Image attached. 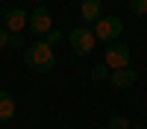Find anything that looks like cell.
<instances>
[{"instance_id":"cell-1","label":"cell","mask_w":147,"mask_h":129,"mask_svg":"<svg viewBox=\"0 0 147 129\" xmlns=\"http://www.w3.org/2000/svg\"><path fill=\"white\" fill-rule=\"evenodd\" d=\"M24 65H27L30 70H35V74H50L53 65H56L53 47L44 38H35L32 44H27V50H24Z\"/></svg>"},{"instance_id":"cell-2","label":"cell","mask_w":147,"mask_h":129,"mask_svg":"<svg viewBox=\"0 0 147 129\" xmlns=\"http://www.w3.org/2000/svg\"><path fill=\"white\" fill-rule=\"evenodd\" d=\"M91 32H94V41L112 44V41L121 38V32H124V21H121L118 15H100L97 23L91 27Z\"/></svg>"},{"instance_id":"cell-3","label":"cell","mask_w":147,"mask_h":129,"mask_svg":"<svg viewBox=\"0 0 147 129\" xmlns=\"http://www.w3.org/2000/svg\"><path fill=\"white\" fill-rule=\"evenodd\" d=\"M68 41H71V50L77 53V56H91L94 53V32L88 27H77V29H71L68 32Z\"/></svg>"},{"instance_id":"cell-4","label":"cell","mask_w":147,"mask_h":129,"mask_svg":"<svg viewBox=\"0 0 147 129\" xmlns=\"http://www.w3.org/2000/svg\"><path fill=\"white\" fill-rule=\"evenodd\" d=\"M103 65L109 70H121V68H129V47L124 41H112L106 44V53H103Z\"/></svg>"},{"instance_id":"cell-5","label":"cell","mask_w":147,"mask_h":129,"mask_svg":"<svg viewBox=\"0 0 147 129\" xmlns=\"http://www.w3.org/2000/svg\"><path fill=\"white\" fill-rule=\"evenodd\" d=\"M27 27H30V32H35V35H38V38H44V35L53 29V15H50V9H44V6L32 9V12H30Z\"/></svg>"},{"instance_id":"cell-6","label":"cell","mask_w":147,"mask_h":129,"mask_svg":"<svg viewBox=\"0 0 147 129\" xmlns=\"http://www.w3.org/2000/svg\"><path fill=\"white\" fill-rule=\"evenodd\" d=\"M27 21H30V12L27 9H6L3 27L9 32H24V29H27Z\"/></svg>"},{"instance_id":"cell-7","label":"cell","mask_w":147,"mask_h":129,"mask_svg":"<svg viewBox=\"0 0 147 129\" xmlns=\"http://www.w3.org/2000/svg\"><path fill=\"white\" fill-rule=\"evenodd\" d=\"M100 15H103V3H100V0H82V3H80V18H82V27H94Z\"/></svg>"},{"instance_id":"cell-8","label":"cell","mask_w":147,"mask_h":129,"mask_svg":"<svg viewBox=\"0 0 147 129\" xmlns=\"http://www.w3.org/2000/svg\"><path fill=\"white\" fill-rule=\"evenodd\" d=\"M109 82H112V88H132L138 82V74L132 68H121V70H112V74H109Z\"/></svg>"},{"instance_id":"cell-9","label":"cell","mask_w":147,"mask_h":129,"mask_svg":"<svg viewBox=\"0 0 147 129\" xmlns=\"http://www.w3.org/2000/svg\"><path fill=\"white\" fill-rule=\"evenodd\" d=\"M15 112H18L15 97H12L9 91H0V123H9L12 117H15Z\"/></svg>"},{"instance_id":"cell-10","label":"cell","mask_w":147,"mask_h":129,"mask_svg":"<svg viewBox=\"0 0 147 129\" xmlns=\"http://www.w3.org/2000/svg\"><path fill=\"white\" fill-rule=\"evenodd\" d=\"M109 74H112V70H109V68H106L103 62L91 68V79H94V82H106V79H109Z\"/></svg>"},{"instance_id":"cell-11","label":"cell","mask_w":147,"mask_h":129,"mask_svg":"<svg viewBox=\"0 0 147 129\" xmlns=\"http://www.w3.org/2000/svg\"><path fill=\"white\" fill-rule=\"evenodd\" d=\"M132 123H129V117H124V114H112V120H109V129H129Z\"/></svg>"},{"instance_id":"cell-12","label":"cell","mask_w":147,"mask_h":129,"mask_svg":"<svg viewBox=\"0 0 147 129\" xmlns=\"http://www.w3.org/2000/svg\"><path fill=\"white\" fill-rule=\"evenodd\" d=\"M44 41L50 44V47H56V44H62V41H65V32H62V29H50V32L44 35Z\"/></svg>"},{"instance_id":"cell-13","label":"cell","mask_w":147,"mask_h":129,"mask_svg":"<svg viewBox=\"0 0 147 129\" xmlns=\"http://www.w3.org/2000/svg\"><path fill=\"white\" fill-rule=\"evenodd\" d=\"M9 47H15V50H27V38H24L21 32H12L9 35Z\"/></svg>"},{"instance_id":"cell-14","label":"cell","mask_w":147,"mask_h":129,"mask_svg":"<svg viewBox=\"0 0 147 129\" xmlns=\"http://www.w3.org/2000/svg\"><path fill=\"white\" fill-rule=\"evenodd\" d=\"M129 9H132V15H144L147 18V0H129Z\"/></svg>"},{"instance_id":"cell-15","label":"cell","mask_w":147,"mask_h":129,"mask_svg":"<svg viewBox=\"0 0 147 129\" xmlns=\"http://www.w3.org/2000/svg\"><path fill=\"white\" fill-rule=\"evenodd\" d=\"M9 35H12V32H9L6 27H0V50H3V47H9Z\"/></svg>"},{"instance_id":"cell-16","label":"cell","mask_w":147,"mask_h":129,"mask_svg":"<svg viewBox=\"0 0 147 129\" xmlns=\"http://www.w3.org/2000/svg\"><path fill=\"white\" fill-rule=\"evenodd\" d=\"M32 3H38V6H44V0H32Z\"/></svg>"},{"instance_id":"cell-17","label":"cell","mask_w":147,"mask_h":129,"mask_svg":"<svg viewBox=\"0 0 147 129\" xmlns=\"http://www.w3.org/2000/svg\"><path fill=\"white\" fill-rule=\"evenodd\" d=\"M129 129H144V126H129Z\"/></svg>"},{"instance_id":"cell-18","label":"cell","mask_w":147,"mask_h":129,"mask_svg":"<svg viewBox=\"0 0 147 129\" xmlns=\"http://www.w3.org/2000/svg\"><path fill=\"white\" fill-rule=\"evenodd\" d=\"M97 129H103V126H97Z\"/></svg>"}]
</instances>
